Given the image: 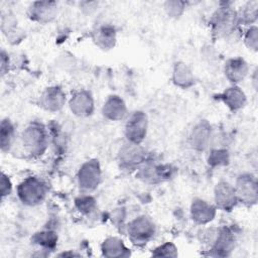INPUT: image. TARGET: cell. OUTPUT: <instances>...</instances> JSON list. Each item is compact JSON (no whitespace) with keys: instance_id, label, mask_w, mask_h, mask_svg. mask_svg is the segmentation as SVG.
I'll return each instance as SVG.
<instances>
[{"instance_id":"6da1fadb","label":"cell","mask_w":258,"mask_h":258,"mask_svg":"<svg viewBox=\"0 0 258 258\" xmlns=\"http://www.w3.org/2000/svg\"><path fill=\"white\" fill-rule=\"evenodd\" d=\"M24 148L33 155H40L47 146V135L42 125L38 123L30 124L25 128L21 136Z\"/></svg>"},{"instance_id":"7a4b0ae2","label":"cell","mask_w":258,"mask_h":258,"mask_svg":"<svg viewBox=\"0 0 258 258\" xmlns=\"http://www.w3.org/2000/svg\"><path fill=\"white\" fill-rule=\"evenodd\" d=\"M20 201L27 206H36L42 203L46 195V187L43 182L36 177L24 179L17 188Z\"/></svg>"},{"instance_id":"3957f363","label":"cell","mask_w":258,"mask_h":258,"mask_svg":"<svg viewBox=\"0 0 258 258\" xmlns=\"http://www.w3.org/2000/svg\"><path fill=\"white\" fill-rule=\"evenodd\" d=\"M234 187H235L238 202H241L250 206L256 204L258 190H257V179L254 175L250 173H245L240 175Z\"/></svg>"},{"instance_id":"277c9868","label":"cell","mask_w":258,"mask_h":258,"mask_svg":"<svg viewBox=\"0 0 258 258\" xmlns=\"http://www.w3.org/2000/svg\"><path fill=\"white\" fill-rule=\"evenodd\" d=\"M238 15L230 8L223 7L218 9L212 18V27L218 36H226L231 34L235 28Z\"/></svg>"},{"instance_id":"5b68a950","label":"cell","mask_w":258,"mask_h":258,"mask_svg":"<svg viewBox=\"0 0 258 258\" xmlns=\"http://www.w3.org/2000/svg\"><path fill=\"white\" fill-rule=\"evenodd\" d=\"M147 117L141 111L134 112L127 120L125 126V135L128 142L140 144L146 136Z\"/></svg>"},{"instance_id":"8992f818","label":"cell","mask_w":258,"mask_h":258,"mask_svg":"<svg viewBox=\"0 0 258 258\" xmlns=\"http://www.w3.org/2000/svg\"><path fill=\"white\" fill-rule=\"evenodd\" d=\"M154 224L145 216L136 218L128 226V235L131 241L135 244L147 243V241L154 235Z\"/></svg>"},{"instance_id":"52a82bcc","label":"cell","mask_w":258,"mask_h":258,"mask_svg":"<svg viewBox=\"0 0 258 258\" xmlns=\"http://www.w3.org/2000/svg\"><path fill=\"white\" fill-rule=\"evenodd\" d=\"M101 179V169L97 160H90L85 162L79 169L78 182L82 189H95Z\"/></svg>"},{"instance_id":"ba28073f","label":"cell","mask_w":258,"mask_h":258,"mask_svg":"<svg viewBox=\"0 0 258 258\" xmlns=\"http://www.w3.org/2000/svg\"><path fill=\"white\" fill-rule=\"evenodd\" d=\"M215 202L223 211H231L238 203L235 187L227 181H220L215 187Z\"/></svg>"},{"instance_id":"9c48e42d","label":"cell","mask_w":258,"mask_h":258,"mask_svg":"<svg viewBox=\"0 0 258 258\" xmlns=\"http://www.w3.org/2000/svg\"><path fill=\"white\" fill-rule=\"evenodd\" d=\"M70 108L76 116H90L94 111V101L91 94L87 91L77 92L70 100Z\"/></svg>"},{"instance_id":"30bf717a","label":"cell","mask_w":258,"mask_h":258,"mask_svg":"<svg viewBox=\"0 0 258 258\" xmlns=\"http://www.w3.org/2000/svg\"><path fill=\"white\" fill-rule=\"evenodd\" d=\"M66 103V95L58 87L47 88L40 97V104L43 109L50 112L58 111Z\"/></svg>"},{"instance_id":"8fae6325","label":"cell","mask_w":258,"mask_h":258,"mask_svg":"<svg viewBox=\"0 0 258 258\" xmlns=\"http://www.w3.org/2000/svg\"><path fill=\"white\" fill-rule=\"evenodd\" d=\"M212 137V127L203 120L198 123L190 132V144L197 150H204L208 147Z\"/></svg>"},{"instance_id":"7c38bea8","label":"cell","mask_w":258,"mask_h":258,"mask_svg":"<svg viewBox=\"0 0 258 258\" xmlns=\"http://www.w3.org/2000/svg\"><path fill=\"white\" fill-rule=\"evenodd\" d=\"M56 13L55 2H34L29 8V17L38 22H48L55 17Z\"/></svg>"},{"instance_id":"4fadbf2b","label":"cell","mask_w":258,"mask_h":258,"mask_svg":"<svg viewBox=\"0 0 258 258\" xmlns=\"http://www.w3.org/2000/svg\"><path fill=\"white\" fill-rule=\"evenodd\" d=\"M248 71L247 62L241 57L230 58L225 63V76L233 84L242 82L246 78Z\"/></svg>"},{"instance_id":"5bb4252c","label":"cell","mask_w":258,"mask_h":258,"mask_svg":"<svg viewBox=\"0 0 258 258\" xmlns=\"http://www.w3.org/2000/svg\"><path fill=\"white\" fill-rule=\"evenodd\" d=\"M216 215V209L206 201L196 199L190 206L191 219L198 224H207L211 222Z\"/></svg>"},{"instance_id":"9a60e30c","label":"cell","mask_w":258,"mask_h":258,"mask_svg":"<svg viewBox=\"0 0 258 258\" xmlns=\"http://www.w3.org/2000/svg\"><path fill=\"white\" fill-rule=\"evenodd\" d=\"M102 113L104 117H106L109 120L119 121L125 117L127 113V109H126L125 103L120 97L111 96L104 103Z\"/></svg>"},{"instance_id":"2e32d148","label":"cell","mask_w":258,"mask_h":258,"mask_svg":"<svg viewBox=\"0 0 258 258\" xmlns=\"http://www.w3.org/2000/svg\"><path fill=\"white\" fill-rule=\"evenodd\" d=\"M216 237L214 239V244L212 251L216 252L214 255L216 256H226L234 247V236L233 233L227 229L223 228L216 233Z\"/></svg>"},{"instance_id":"e0dca14e","label":"cell","mask_w":258,"mask_h":258,"mask_svg":"<svg viewBox=\"0 0 258 258\" xmlns=\"http://www.w3.org/2000/svg\"><path fill=\"white\" fill-rule=\"evenodd\" d=\"M119 157L122 165L128 167L140 163L143 160L144 152L139 144L128 142L121 148Z\"/></svg>"},{"instance_id":"ac0fdd59","label":"cell","mask_w":258,"mask_h":258,"mask_svg":"<svg viewBox=\"0 0 258 258\" xmlns=\"http://www.w3.org/2000/svg\"><path fill=\"white\" fill-rule=\"evenodd\" d=\"M222 100L232 111H237L243 108L246 104V96L244 92L237 86H233L225 90L221 95Z\"/></svg>"},{"instance_id":"d6986e66","label":"cell","mask_w":258,"mask_h":258,"mask_svg":"<svg viewBox=\"0 0 258 258\" xmlns=\"http://www.w3.org/2000/svg\"><path fill=\"white\" fill-rule=\"evenodd\" d=\"M172 81L177 87L186 89L194 85L195 78L191 70L184 62L178 61L173 67Z\"/></svg>"},{"instance_id":"ffe728a7","label":"cell","mask_w":258,"mask_h":258,"mask_svg":"<svg viewBox=\"0 0 258 258\" xmlns=\"http://www.w3.org/2000/svg\"><path fill=\"white\" fill-rule=\"evenodd\" d=\"M127 248L123 244V241L115 238L110 237L107 238L102 244V252L104 256L107 257H122L127 255Z\"/></svg>"},{"instance_id":"44dd1931","label":"cell","mask_w":258,"mask_h":258,"mask_svg":"<svg viewBox=\"0 0 258 258\" xmlns=\"http://www.w3.org/2000/svg\"><path fill=\"white\" fill-rule=\"evenodd\" d=\"M94 41L103 49H109L113 47L116 41V33L114 28L110 26L100 27L94 33Z\"/></svg>"},{"instance_id":"7402d4cb","label":"cell","mask_w":258,"mask_h":258,"mask_svg":"<svg viewBox=\"0 0 258 258\" xmlns=\"http://www.w3.org/2000/svg\"><path fill=\"white\" fill-rule=\"evenodd\" d=\"M15 136L14 126L9 119H3L1 122L0 129V142L2 151H7L10 149Z\"/></svg>"},{"instance_id":"603a6c76","label":"cell","mask_w":258,"mask_h":258,"mask_svg":"<svg viewBox=\"0 0 258 258\" xmlns=\"http://www.w3.org/2000/svg\"><path fill=\"white\" fill-rule=\"evenodd\" d=\"M209 164L211 165H225L229 161L228 152L224 149H215L212 150L208 157Z\"/></svg>"},{"instance_id":"cb8c5ba5","label":"cell","mask_w":258,"mask_h":258,"mask_svg":"<svg viewBox=\"0 0 258 258\" xmlns=\"http://www.w3.org/2000/svg\"><path fill=\"white\" fill-rule=\"evenodd\" d=\"M244 41L245 44L247 45V47L251 50L256 51L257 50V45H258V29L255 25L251 26L244 37Z\"/></svg>"},{"instance_id":"d4e9b609","label":"cell","mask_w":258,"mask_h":258,"mask_svg":"<svg viewBox=\"0 0 258 258\" xmlns=\"http://www.w3.org/2000/svg\"><path fill=\"white\" fill-rule=\"evenodd\" d=\"M35 241L41 246L53 247L56 242V236L51 232H41L36 234Z\"/></svg>"},{"instance_id":"484cf974","label":"cell","mask_w":258,"mask_h":258,"mask_svg":"<svg viewBox=\"0 0 258 258\" xmlns=\"http://www.w3.org/2000/svg\"><path fill=\"white\" fill-rule=\"evenodd\" d=\"M184 9V3L179 1H168L165 3V10L171 17H178Z\"/></svg>"},{"instance_id":"4316f807","label":"cell","mask_w":258,"mask_h":258,"mask_svg":"<svg viewBox=\"0 0 258 258\" xmlns=\"http://www.w3.org/2000/svg\"><path fill=\"white\" fill-rule=\"evenodd\" d=\"M154 256H170L175 257L177 255L176 247L171 243H164L163 245L157 247L152 253Z\"/></svg>"},{"instance_id":"83f0119b","label":"cell","mask_w":258,"mask_h":258,"mask_svg":"<svg viewBox=\"0 0 258 258\" xmlns=\"http://www.w3.org/2000/svg\"><path fill=\"white\" fill-rule=\"evenodd\" d=\"M243 15L242 18L243 20L248 23V22H253L256 19L257 16V2H249L247 5L244 7Z\"/></svg>"},{"instance_id":"f1b7e54d","label":"cell","mask_w":258,"mask_h":258,"mask_svg":"<svg viewBox=\"0 0 258 258\" xmlns=\"http://www.w3.org/2000/svg\"><path fill=\"white\" fill-rule=\"evenodd\" d=\"M94 200L91 197H83L76 201L78 209L83 213H89L94 208Z\"/></svg>"},{"instance_id":"f546056e","label":"cell","mask_w":258,"mask_h":258,"mask_svg":"<svg viewBox=\"0 0 258 258\" xmlns=\"http://www.w3.org/2000/svg\"><path fill=\"white\" fill-rule=\"evenodd\" d=\"M11 188H12V185H11L10 179L3 172L2 173V178H1V196H2V198L9 195L10 191H11Z\"/></svg>"}]
</instances>
